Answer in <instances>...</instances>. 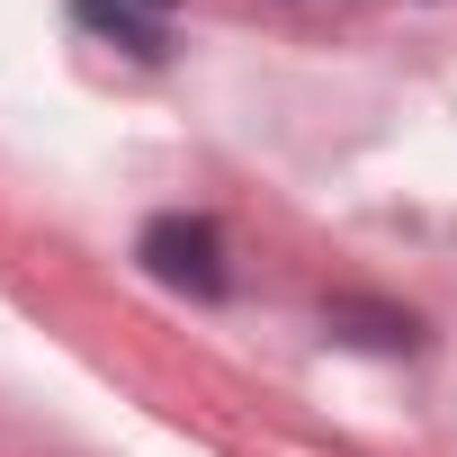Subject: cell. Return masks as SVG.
<instances>
[{
    "label": "cell",
    "mask_w": 457,
    "mask_h": 457,
    "mask_svg": "<svg viewBox=\"0 0 457 457\" xmlns=\"http://www.w3.org/2000/svg\"><path fill=\"white\" fill-rule=\"evenodd\" d=\"M135 261H144L162 287L197 296V305H215L224 287H234V270H224V234H215L206 215H153L144 243H135Z\"/></svg>",
    "instance_id": "obj_1"
},
{
    "label": "cell",
    "mask_w": 457,
    "mask_h": 457,
    "mask_svg": "<svg viewBox=\"0 0 457 457\" xmlns=\"http://www.w3.org/2000/svg\"><path fill=\"white\" fill-rule=\"evenodd\" d=\"M323 332L332 341H359V350H421V323L403 305H368V296H332L323 305Z\"/></svg>",
    "instance_id": "obj_2"
},
{
    "label": "cell",
    "mask_w": 457,
    "mask_h": 457,
    "mask_svg": "<svg viewBox=\"0 0 457 457\" xmlns=\"http://www.w3.org/2000/svg\"><path fill=\"white\" fill-rule=\"evenodd\" d=\"M81 28L135 46V54H162V19H153V0H81Z\"/></svg>",
    "instance_id": "obj_3"
}]
</instances>
